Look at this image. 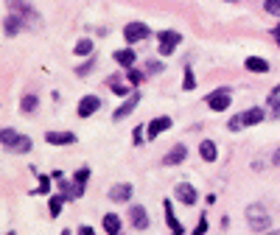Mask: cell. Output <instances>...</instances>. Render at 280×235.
I'll return each instance as SVG.
<instances>
[{"label":"cell","instance_id":"37","mask_svg":"<svg viewBox=\"0 0 280 235\" xmlns=\"http://www.w3.org/2000/svg\"><path fill=\"white\" fill-rule=\"evenodd\" d=\"M272 162H275V165H280V146L275 148V154H272Z\"/></svg>","mask_w":280,"mask_h":235},{"label":"cell","instance_id":"38","mask_svg":"<svg viewBox=\"0 0 280 235\" xmlns=\"http://www.w3.org/2000/svg\"><path fill=\"white\" fill-rule=\"evenodd\" d=\"M79 235H93V227H79Z\"/></svg>","mask_w":280,"mask_h":235},{"label":"cell","instance_id":"7","mask_svg":"<svg viewBox=\"0 0 280 235\" xmlns=\"http://www.w3.org/2000/svg\"><path fill=\"white\" fill-rule=\"evenodd\" d=\"M45 140L51 143V146H73L76 135H73V132H48Z\"/></svg>","mask_w":280,"mask_h":235},{"label":"cell","instance_id":"13","mask_svg":"<svg viewBox=\"0 0 280 235\" xmlns=\"http://www.w3.org/2000/svg\"><path fill=\"white\" fill-rule=\"evenodd\" d=\"M168 126H171V118H154L152 123H148L146 132H148V137H157V135H163Z\"/></svg>","mask_w":280,"mask_h":235},{"label":"cell","instance_id":"18","mask_svg":"<svg viewBox=\"0 0 280 235\" xmlns=\"http://www.w3.org/2000/svg\"><path fill=\"white\" fill-rule=\"evenodd\" d=\"M163 210H165V219H168L171 232H174V235H182V227H180V221L174 219V210H171V204H168V202H163Z\"/></svg>","mask_w":280,"mask_h":235},{"label":"cell","instance_id":"16","mask_svg":"<svg viewBox=\"0 0 280 235\" xmlns=\"http://www.w3.org/2000/svg\"><path fill=\"white\" fill-rule=\"evenodd\" d=\"M241 120H244V126H249V123H261V120H264V110H261V106H252V110L241 112Z\"/></svg>","mask_w":280,"mask_h":235},{"label":"cell","instance_id":"28","mask_svg":"<svg viewBox=\"0 0 280 235\" xmlns=\"http://www.w3.org/2000/svg\"><path fill=\"white\" fill-rule=\"evenodd\" d=\"M264 9L269 11V14H280V0H266Z\"/></svg>","mask_w":280,"mask_h":235},{"label":"cell","instance_id":"5","mask_svg":"<svg viewBox=\"0 0 280 235\" xmlns=\"http://www.w3.org/2000/svg\"><path fill=\"white\" fill-rule=\"evenodd\" d=\"M185 160H188V146H185V143H177V146L163 157L165 165H180V162H185Z\"/></svg>","mask_w":280,"mask_h":235},{"label":"cell","instance_id":"23","mask_svg":"<svg viewBox=\"0 0 280 235\" xmlns=\"http://www.w3.org/2000/svg\"><path fill=\"white\" fill-rule=\"evenodd\" d=\"M73 51L79 53V56H90V53H93V42H90V39H79Z\"/></svg>","mask_w":280,"mask_h":235},{"label":"cell","instance_id":"35","mask_svg":"<svg viewBox=\"0 0 280 235\" xmlns=\"http://www.w3.org/2000/svg\"><path fill=\"white\" fill-rule=\"evenodd\" d=\"M112 93H115L118 98H123V95H126L129 90H126V87H121V84H112Z\"/></svg>","mask_w":280,"mask_h":235},{"label":"cell","instance_id":"30","mask_svg":"<svg viewBox=\"0 0 280 235\" xmlns=\"http://www.w3.org/2000/svg\"><path fill=\"white\" fill-rule=\"evenodd\" d=\"M129 81H132V84H140V81H143V73H140V70H129Z\"/></svg>","mask_w":280,"mask_h":235},{"label":"cell","instance_id":"15","mask_svg":"<svg viewBox=\"0 0 280 235\" xmlns=\"http://www.w3.org/2000/svg\"><path fill=\"white\" fill-rule=\"evenodd\" d=\"M244 65H247V70H252V73H266V70H269V62L261 59V56H249Z\"/></svg>","mask_w":280,"mask_h":235},{"label":"cell","instance_id":"29","mask_svg":"<svg viewBox=\"0 0 280 235\" xmlns=\"http://www.w3.org/2000/svg\"><path fill=\"white\" fill-rule=\"evenodd\" d=\"M87 177H90V171H87V168H81L79 174H76V185H81V188H84V182H87Z\"/></svg>","mask_w":280,"mask_h":235},{"label":"cell","instance_id":"10","mask_svg":"<svg viewBox=\"0 0 280 235\" xmlns=\"http://www.w3.org/2000/svg\"><path fill=\"white\" fill-rule=\"evenodd\" d=\"M174 194H177V199H180L182 204H193L196 202V190H193V185H188V182H180Z\"/></svg>","mask_w":280,"mask_h":235},{"label":"cell","instance_id":"9","mask_svg":"<svg viewBox=\"0 0 280 235\" xmlns=\"http://www.w3.org/2000/svg\"><path fill=\"white\" fill-rule=\"evenodd\" d=\"M138 104H140V93H132V95H129V98H126V101H123V104L115 110V115H112V118H115V120H123V118H126L129 112H132L135 106H138Z\"/></svg>","mask_w":280,"mask_h":235},{"label":"cell","instance_id":"8","mask_svg":"<svg viewBox=\"0 0 280 235\" xmlns=\"http://www.w3.org/2000/svg\"><path fill=\"white\" fill-rule=\"evenodd\" d=\"M129 219H132V224L138 227V230H146L148 227V213L140 204H132V207H129Z\"/></svg>","mask_w":280,"mask_h":235},{"label":"cell","instance_id":"6","mask_svg":"<svg viewBox=\"0 0 280 235\" xmlns=\"http://www.w3.org/2000/svg\"><path fill=\"white\" fill-rule=\"evenodd\" d=\"M123 37H126V42H140L148 37V28L143 26V23H129L126 28H123Z\"/></svg>","mask_w":280,"mask_h":235},{"label":"cell","instance_id":"4","mask_svg":"<svg viewBox=\"0 0 280 235\" xmlns=\"http://www.w3.org/2000/svg\"><path fill=\"white\" fill-rule=\"evenodd\" d=\"M98 106H101V98L98 95H84V98L79 101V118H90L98 112Z\"/></svg>","mask_w":280,"mask_h":235},{"label":"cell","instance_id":"14","mask_svg":"<svg viewBox=\"0 0 280 235\" xmlns=\"http://www.w3.org/2000/svg\"><path fill=\"white\" fill-rule=\"evenodd\" d=\"M20 28H23V20H20L17 14H11V17H6V20H3V31H6V37H14V34L20 31Z\"/></svg>","mask_w":280,"mask_h":235},{"label":"cell","instance_id":"40","mask_svg":"<svg viewBox=\"0 0 280 235\" xmlns=\"http://www.w3.org/2000/svg\"><path fill=\"white\" fill-rule=\"evenodd\" d=\"M266 235H280V230H275V232H266Z\"/></svg>","mask_w":280,"mask_h":235},{"label":"cell","instance_id":"26","mask_svg":"<svg viewBox=\"0 0 280 235\" xmlns=\"http://www.w3.org/2000/svg\"><path fill=\"white\" fill-rule=\"evenodd\" d=\"M62 202H64V196H51V216H59Z\"/></svg>","mask_w":280,"mask_h":235},{"label":"cell","instance_id":"33","mask_svg":"<svg viewBox=\"0 0 280 235\" xmlns=\"http://www.w3.org/2000/svg\"><path fill=\"white\" fill-rule=\"evenodd\" d=\"M146 68L152 70V73H160V70H165L163 65H160V62H154V59H152V62H146Z\"/></svg>","mask_w":280,"mask_h":235},{"label":"cell","instance_id":"20","mask_svg":"<svg viewBox=\"0 0 280 235\" xmlns=\"http://www.w3.org/2000/svg\"><path fill=\"white\" fill-rule=\"evenodd\" d=\"M115 62L123 65V68H132L135 65V51H129V48L126 51H115Z\"/></svg>","mask_w":280,"mask_h":235},{"label":"cell","instance_id":"27","mask_svg":"<svg viewBox=\"0 0 280 235\" xmlns=\"http://www.w3.org/2000/svg\"><path fill=\"white\" fill-rule=\"evenodd\" d=\"M182 84H185V90H193L196 87V78L190 73V68H185V76H182Z\"/></svg>","mask_w":280,"mask_h":235},{"label":"cell","instance_id":"24","mask_svg":"<svg viewBox=\"0 0 280 235\" xmlns=\"http://www.w3.org/2000/svg\"><path fill=\"white\" fill-rule=\"evenodd\" d=\"M95 62H98V56H90L84 65H81V68H76V73H79V76H87V73H90V70L95 68Z\"/></svg>","mask_w":280,"mask_h":235},{"label":"cell","instance_id":"3","mask_svg":"<svg viewBox=\"0 0 280 235\" xmlns=\"http://www.w3.org/2000/svg\"><path fill=\"white\" fill-rule=\"evenodd\" d=\"M182 42V34L177 31H160V53L163 56H171L174 53V48Z\"/></svg>","mask_w":280,"mask_h":235},{"label":"cell","instance_id":"32","mask_svg":"<svg viewBox=\"0 0 280 235\" xmlns=\"http://www.w3.org/2000/svg\"><path fill=\"white\" fill-rule=\"evenodd\" d=\"M132 140H135V146H140V143H143V126H138V129L132 132Z\"/></svg>","mask_w":280,"mask_h":235},{"label":"cell","instance_id":"12","mask_svg":"<svg viewBox=\"0 0 280 235\" xmlns=\"http://www.w3.org/2000/svg\"><path fill=\"white\" fill-rule=\"evenodd\" d=\"M110 199L112 202H129L132 199V185H115L110 190Z\"/></svg>","mask_w":280,"mask_h":235},{"label":"cell","instance_id":"1","mask_svg":"<svg viewBox=\"0 0 280 235\" xmlns=\"http://www.w3.org/2000/svg\"><path fill=\"white\" fill-rule=\"evenodd\" d=\"M247 221H249V227L258 230V232H264L266 227H272V219H269V213L264 210V204H249L247 207Z\"/></svg>","mask_w":280,"mask_h":235},{"label":"cell","instance_id":"17","mask_svg":"<svg viewBox=\"0 0 280 235\" xmlns=\"http://www.w3.org/2000/svg\"><path fill=\"white\" fill-rule=\"evenodd\" d=\"M199 154H202V160L213 162V160H216V143H213V140H202L199 143Z\"/></svg>","mask_w":280,"mask_h":235},{"label":"cell","instance_id":"39","mask_svg":"<svg viewBox=\"0 0 280 235\" xmlns=\"http://www.w3.org/2000/svg\"><path fill=\"white\" fill-rule=\"evenodd\" d=\"M275 39H277V45H280V26H275Z\"/></svg>","mask_w":280,"mask_h":235},{"label":"cell","instance_id":"34","mask_svg":"<svg viewBox=\"0 0 280 235\" xmlns=\"http://www.w3.org/2000/svg\"><path fill=\"white\" fill-rule=\"evenodd\" d=\"M241 126H244V120H241V115H235V118H230V129H241Z\"/></svg>","mask_w":280,"mask_h":235},{"label":"cell","instance_id":"31","mask_svg":"<svg viewBox=\"0 0 280 235\" xmlns=\"http://www.w3.org/2000/svg\"><path fill=\"white\" fill-rule=\"evenodd\" d=\"M205 230H207V216H202V219H199V227L193 230V235H202Z\"/></svg>","mask_w":280,"mask_h":235},{"label":"cell","instance_id":"22","mask_svg":"<svg viewBox=\"0 0 280 235\" xmlns=\"http://www.w3.org/2000/svg\"><path fill=\"white\" fill-rule=\"evenodd\" d=\"M11 152H17V154H23V152H31V137H17V143L11 146Z\"/></svg>","mask_w":280,"mask_h":235},{"label":"cell","instance_id":"11","mask_svg":"<svg viewBox=\"0 0 280 235\" xmlns=\"http://www.w3.org/2000/svg\"><path fill=\"white\" fill-rule=\"evenodd\" d=\"M104 230H106V235H121V216L106 213L104 216Z\"/></svg>","mask_w":280,"mask_h":235},{"label":"cell","instance_id":"36","mask_svg":"<svg viewBox=\"0 0 280 235\" xmlns=\"http://www.w3.org/2000/svg\"><path fill=\"white\" fill-rule=\"evenodd\" d=\"M39 182H42V185H39V188H37V194H45V190L51 188V179H48V177H42V179H39Z\"/></svg>","mask_w":280,"mask_h":235},{"label":"cell","instance_id":"25","mask_svg":"<svg viewBox=\"0 0 280 235\" xmlns=\"http://www.w3.org/2000/svg\"><path fill=\"white\" fill-rule=\"evenodd\" d=\"M37 110V95H26L23 98V112H34Z\"/></svg>","mask_w":280,"mask_h":235},{"label":"cell","instance_id":"19","mask_svg":"<svg viewBox=\"0 0 280 235\" xmlns=\"http://www.w3.org/2000/svg\"><path fill=\"white\" fill-rule=\"evenodd\" d=\"M59 188H62V196L64 199H76V196L84 194V188H81V185H70V182H59Z\"/></svg>","mask_w":280,"mask_h":235},{"label":"cell","instance_id":"21","mask_svg":"<svg viewBox=\"0 0 280 235\" xmlns=\"http://www.w3.org/2000/svg\"><path fill=\"white\" fill-rule=\"evenodd\" d=\"M17 137H20V135H17L14 129H3V132H0V140H3V146H6V148H11V146H14V143H17Z\"/></svg>","mask_w":280,"mask_h":235},{"label":"cell","instance_id":"2","mask_svg":"<svg viewBox=\"0 0 280 235\" xmlns=\"http://www.w3.org/2000/svg\"><path fill=\"white\" fill-rule=\"evenodd\" d=\"M230 101H233V95H230V90H227V87H222V90H216V93L207 95V106H210V110H216V112L227 110Z\"/></svg>","mask_w":280,"mask_h":235}]
</instances>
